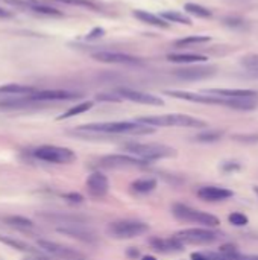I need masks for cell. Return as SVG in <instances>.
Listing matches in <instances>:
<instances>
[{
	"label": "cell",
	"mask_w": 258,
	"mask_h": 260,
	"mask_svg": "<svg viewBox=\"0 0 258 260\" xmlns=\"http://www.w3.org/2000/svg\"><path fill=\"white\" fill-rule=\"evenodd\" d=\"M161 17L164 20H167L169 23H179V24H187V26L192 24V18L179 11H164L161 14Z\"/></svg>",
	"instance_id": "28"
},
{
	"label": "cell",
	"mask_w": 258,
	"mask_h": 260,
	"mask_svg": "<svg viewBox=\"0 0 258 260\" xmlns=\"http://www.w3.org/2000/svg\"><path fill=\"white\" fill-rule=\"evenodd\" d=\"M151 247L158 251V253H164V254H169V253H179L182 251L184 248V244L179 242L175 236L172 238H152L149 241Z\"/></svg>",
	"instance_id": "20"
},
{
	"label": "cell",
	"mask_w": 258,
	"mask_h": 260,
	"mask_svg": "<svg viewBox=\"0 0 258 260\" xmlns=\"http://www.w3.org/2000/svg\"><path fill=\"white\" fill-rule=\"evenodd\" d=\"M5 222L9 225V227H14V229H18V230H30L33 229V222L24 216H8L5 218Z\"/></svg>",
	"instance_id": "30"
},
{
	"label": "cell",
	"mask_w": 258,
	"mask_h": 260,
	"mask_svg": "<svg viewBox=\"0 0 258 260\" xmlns=\"http://www.w3.org/2000/svg\"><path fill=\"white\" fill-rule=\"evenodd\" d=\"M141 260H158L157 257H154V256H143Z\"/></svg>",
	"instance_id": "48"
},
{
	"label": "cell",
	"mask_w": 258,
	"mask_h": 260,
	"mask_svg": "<svg viewBox=\"0 0 258 260\" xmlns=\"http://www.w3.org/2000/svg\"><path fill=\"white\" fill-rule=\"evenodd\" d=\"M137 122L149 126H178V128H204L207 123L201 119L187 114H161V116H146L138 117Z\"/></svg>",
	"instance_id": "3"
},
{
	"label": "cell",
	"mask_w": 258,
	"mask_h": 260,
	"mask_svg": "<svg viewBox=\"0 0 258 260\" xmlns=\"http://www.w3.org/2000/svg\"><path fill=\"white\" fill-rule=\"evenodd\" d=\"M190 259L192 260H210L208 257H207V254H202V253H192Z\"/></svg>",
	"instance_id": "44"
},
{
	"label": "cell",
	"mask_w": 258,
	"mask_h": 260,
	"mask_svg": "<svg viewBox=\"0 0 258 260\" xmlns=\"http://www.w3.org/2000/svg\"><path fill=\"white\" fill-rule=\"evenodd\" d=\"M56 232L61 235H65L68 238H73L76 241H81L84 244L96 245L99 242V236L88 229L85 224H76V225H59L56 227Z\"/></svg>",
	"instance_id": "12"
},
{
	"label": "cell",
	"mask_w": 258,
	"mask_h": 260,
	"mask_svg": "<svg viewBox=\"0 0 258 260\" xmlns=\"http://www.w3.org/2000/svg\"><path fill=\"white\" fill-rule=\"evenodd\" d=\"M172 213L176 219L182 221V222H192V224H199L202 227H207V229H214L220 224L219 218H216L214 215L211 213H207V212H202V210H198V209H193L190 206H186V204H173L172 207Z\"/></svg>",
	"instance_id": "5"
},
{
	"label": "cell",
	"mask_w": 258,
	"mask_h": 260,
	"mask_svg": "<svg viewBox=\"0 0 258 260\" xmlns=\"http://www.w3.org/2000/svg\"><path fill=\"white\" fill-rule=\"evenodd\" d=\"M208 41H210V37H207V35H190V37L176 40L175 46L176 47H190V46H198V44L208 43Z\"/></svg>",
	"instance_id": "29"
},
{
	"label": "cell",
	"mask_w": 258,
	"mask_h": 260,
	"mask_svg": "<svg viewBox=\"0 0 258 260\" xmlns=\"http://www.w3.org/2000/svg\"><path fill=\"white\" fill-rule=\"evenodd\" d=\"M38 216L44 221H49L52 224H59V225H76V224H85L87 222V218H84V216L65 215V213H58V212L38 213Z\"/></svg>",
	"instance_id": "19"
},
{
	"label": "cell",
	"mask_w": 258,
	"mask_h": 260,
	"mask_svg": "<svg viewBox=\"0 0 258 260\" xmlns=\"http://www.w3.org/2000/svg\"><path fill=\"white\" fill-rule=\"evenodd\" d=\"M61 3H67V5H75V6H84L88 9H94V11H100V5L93 2V0H58Z\"/></svg>",
	"instance_id": "35"
},
{
	"label": "cell",
	"mask_w": 258,
	"mask_h": 260,
	"mask_svg": "<svg viewBox=\"0 0 258 260\" xmlns=\"http://www.w3.org/2000/svg\"><path fill=\"white\" fill-rule=\"evenodd\" d=\"M93 59L105 64H119V66H143L144 61L138 56L123 53V52H113V50H99L91 53Z\"/></svg>",
	"instance_id": "10"
},
{
	"label": "cell",
	"mask_w": 258,
	"mask_h": 260,
	"mask_svg": "<svg viewBox=\"0 0 258 260\" xmlns=\"http://www.w3.org/2000/svg\"><path fill=\"white\" fill-rule=\"evenodd\" d=\"M167 59H169L170 62L190 66V64H198V62L207 61V56L198 55V53H169V55H167Z\"/></svg>",
	"instance_id": "22"
},
{
	"label": "cell",
	"mask_w": 258,
	"mask_h": 260,
	"mask_svg": "<svg viewBox=\"0 0 258 260\" xmlns=\"http://www.w3.org/2000/svg\"><path fill=\"white\" fill-rule=\"evenodd\" d=\"M64 198L68 203H75V204H81L84 201V197L79 195V193H67V195H64Z\"/></svg>",
	"instance_id": "39"
},
{
	"label": "cell",
	"mask_w": 258,
	"mask_h": 260,
	"mask_svg": "<svg viewBox=\"0 0 258 260\" xmlns=\"http://www.w3.org/2000/svg\"><path fill=\"white\" fill-rule=\"evenodd\" d=\"M173 236L179 242H182L184 245L186 244H189V245H210V244H214L220 238V233L204 227V229H186V230L175 233Z\"/></svg>",
	"instance_id": "8"
},
{
	"label": "cell",
	"mask_w": 258,
	"mask_h": 260,
	"mask_svg": "<svg viewBox=\"0 0 258 260\" xmlns=\"http://www.w3.org/2000/svg\"><path fill=\"white\" fill-rule=\"evenodd\" d=\"M155 131L154 126L143 125L137 120L134 122H102V123H88L76 129V133L88 134H131V136H146Z\"/></svg>",
	"instance_id": "2"
},
{
	"label": "cell",
	"mask_w": 258,
	"mask_h": 260,
	"mask_svg": "<svg viewBox=\"0 0 258 260\" xmlns=\"http://www.w3.org/2000/svg\"><path fill=\"white\" fill-rule=\"evenodd\" d=\"M36 90L30 85H23V84H5L0 87L2 94H14V96H30Z\"/></svg>",
	"instance_id": "23"
},
{
	"label": "cell",
	"mask_w": 258,
	"mask_h": 260,
	"mask_svg": "<svg viewBox=\"0 0 258 260\" xmlns=\"http://www.w3.org/2000/svg\"><path fill=\"white\" fill-rule=\"evenodd\" d=\"M242 66L245 69H248L251 73L254 72H258V53H252V55H246L242 58Z\"/></svg>",
	"instance_id": "34"
},
{
	"label": "cell",
	"mask_w": 258,
	"mask_h": 260,
	"mask_svg": "<svg viewBox=\"0 0 258 260\" xmlns=\"http://www.w3.org/2000/svg\"><path fill=\"white\" fill-rule=\"evenodd\" d=\"M81 98L79 93L68 91V90H41L35 91L33 94L29 96V99L35 104L38 102H58V101H73Z\"/></svg>",
	"instance_id": "14"
},
{
	"label": "cell",
	"mask_w": 258,
	"mask_h": 260,
	"mask_svg": "<svg viewBox=\"0 0 258 260\" xmlns=\"http://www.w3.org/2000/svg\"><path fill=\"white\" fill-rule=\"evenodd\" d=\"M87 189H88L91 197L103 198L109 190V181L102 172H93L87 178Z\"/></svg>",
	"instance_id": "16"
},
{
	"label": "cell",
	"mask_w": 258,
	"mask_h": 260,
	"mask_svg": "<svg viewBox=\"0 0 258 260\" xmlns=\"http://www.w3.org/2000/svg\"><path fill=\"white\" fill-rule=\"evenodd\" d=\"M224 24L228 26V27H231V29H240V30L248 29V26H249L246 20H243L242 17H234V15L225 17L224 18Z\"/></svg>",
	"instance_id": "32"
},
{
	"label": "cell",
	"mask_w": 258,
	"mask_h": 260,
	"mask_svg": "<svg viewBox=\"0 0 258 260\" xmlns=\"http://www.w3.org/2000/svg\"><path fill=\"white\" fill-rule=\"evenodd\" d=\"M100 166L108 169H128V168H146L149 161L141 160L138 157L125 155V154H111L105 155L99 160Z\"/></svg>",
	"instance_id": "11"
},
{
	"label": "cell",
	"mask_w": 258,
	"mask_h": 260,
	"mask_svg": "<svg viewBox=\"0 0 258 260\" xmlns=\"http://www.w3.org/2000/svg\"><path fill=\"white\" fill-rule=\"evenodd\" d=\"M81 260H84V259H81Z\"/></svg>",
	"instance_id": "51"
},
{
	"label": "cell",
	"mask_w": 258,
	"mask_h": 260,
	"mask_svg": "<svg viewBox=\"0 0 258 260\" xmlns=\"http://www.w3.org/2000/svg\"><path fill=\"white\" fill-rule=\"evenodd\" d=\"M222 169H224V172H234V171H240V165L231 161V163H225L222 166Z\"/></svg>",
	"instance_id": "41"
},
{
	"label": "cell",
	"mask_w": 258,
	"mask_h": 260,
	"mask_svg": "<svg viewBox=\"0 0 258 260\" xmlns=\"http://www.w3.org/2000/svg\"><path fill=\"white\" fill-rule=\"evenodd\" d=\"M219 253L225 257L227 260H230V257L236 256L239 253V248L234 245V244H225L219 248Z\"/></svg>",
	"instance_id": "37"
},
{
	"label": "cell",
	"mask_w": 258,
	"mask_h": 260,
	"mask_svg": "<svg viewBox=\"0 0 258 260\" xmlns=\"http://www.w3.org/2000/svg\"><path fill=\"white\" fill-rule=\"evenodd\" d=\"M230 2H248V0H230Z\"/></svg>",
	"instance_id": "50"
},
{
	"label": "cell",
	"mask_w": 258,
	"mask_h": 260,
	"mask_svg": "<svg viewBox=\"0 0 258 260\" xmlns=\"http://www.w3.org/2000/svg\"><path fill=\"white\" fill-rule=\"evenodd\" d=\"M93 105H94V102H91V101H87V102H81V104H78V105H75V107H71V108H68L64 114H61L58 119L59 120H62V119H68V117H73V116H78V114H82V113H85V111H88L90 108H93Z\"/></svg>",
	"instance_id": "31"
},
{
	"label": "cell",
	"mask_w": 258,
	"mask_h": 260,
	"mask_svg": "<svg viewBox=\"0 0 258 260\" xmlns=\"http://www.w3.org/2000/svg\"><path fill=\"white\" fill-rule=\"evenodd\" d=\"M96 99L100 101V102H122L123 101L116 91L114 93H102V94H97Z\"/></svg>",
	"instance_id": "38"
},
{
	"label": "cell",
	"mask_w": 258,
	"mask_h": 260,
	"mask_svg": "<svg viewBox=\"0 0 258 260\" xmlns=\"http://www.w3.org/2000/svg\"><path fill=\"white\" fill-rule=\"evenodd\" d=\"M0 242L11 247V248H14V250L23 251V253H33L35 251L29 244H26L23 241H18V239H14V238H9V236H5V235H0Z\"/></svg>",
	"instance_id": "26"
},
{
	"label": "cell",
	"mask_w": 258,
	"mask_h": 260,
	"mask_svg": "<svg viewBox=\"0 0 258 260\" xmlns=\"http://www.w3.org/2000/svg\"><path fill=\"white\" fill-rule=\"evenodd\" d=\"M149 224L141 221H132V219H123L111 222L106 229L108 235L114 239H132L138 238L149 232Z\"/></svg>",
	"instance_id": "6"
},
{
	"label": "cell",
	"mask_w": 258,
	"mask_h": 260,
	"mask_svg": "<svg viewBox=\"0 0 258 260\" xmlns=\"http://www.w3.org/2000/svg\"><path fill=\"white\" fill-rule=\"evenodd\" d=\"M122 99L131 101V102H137V104H143V105H154V107H161L164 105V101L158 96H154L151 93H144L140 90H134V88H128V87H120L114 90Z\"/></svg>",
	"instance_id": "13"
},
{
	"label": "cell",
	"mask_w": 258,
	"mask_h": 260,
	"mask_svg": "<svg viewBox=\"0 0 258 260\" xmlns=\"http://www.w3.org/2000/svg\"><path fill=\"white\" fill-rule=\"evenodd\" d=\"M132 15L140 20L141 23H146V24H151V26H155V27H163V29H167L170 26V23L167 20H164L161 15H155L149 11H143V9H137L132 12Z\"/></svg>",
	"instance_id": "21"
},
{
	"label": "cell",
	"mask_w": 258,
	"mask_h": 260,
	"mask_svg": "<svg viewBox=\"0 0 258 260\" xmlns=\"http://www.w3.org/2000/svg\"><path fill=\"white\" fill-rule=\"evenodd\" d=\"M24 260H50L47 259V257H41V256H35V257H27V259Z\"/></svg>",
	"instance_id": "47"
},
{
	"label": "cell",
	"mask_w": 258,
	"mask_h": 260,
	"mask_svg": "<svg viewBox=\"0 0 258 260\" xmlns=\"http://www.w3.org/2000/svg\"><path fill=\"white\" fill-rule=\"evenodd\" d=\"M254 192L257 193V197H258V186H255V187H254Z\"/></svg>",
	"instance_id": "49"
},
{
	"label": "cell",
	"mask_w": 258,
	"mask_h": 260,
	"mask_svg": "<svg viewBox=\"0 0 258 260\" xmlns=\"http://www.w3.org/2000/svg\"><path fill=\"white\" fill-rule=\"evenodd\" d=\"M184 11L189 12L190 15L198 17V18H210L213 15V12L208 8H205L202 5H198V3H186Z\"/></svg>",
	"instance_id": "27"
},
{
	"label": "cell",
	"mask_w": 258,
	"mask_h": 260,
	"mask_svg": "<svg viewBox=\"0 0 258 260\" xmlns=\"http://www.w3.org/2000/svg\"><path fill=\"white\" fill-rule=\"evenodd\" d=\"M11 17H12V12H9V11L0 8V18H11Z\"/></svg>",
	"instance_id": "46"
},
{
	"label": "cell",
	"mask_w": 258,
	"mask_h": 260,
	"mask_svg": "<svg viewBox=\"0 0 258 260\" xmlns=\"http://www.w3.org/2000/svg\"><path fill=\"white\" fill-rule=\"evenodd\" d=\"M230 260H258V254H240V253H237L236 256L230 257Z\"/></svg>",
	"instance_id": "40"
},
{
	"label": "cell",
	"mask_w": 258,
	"mask_h": 260,
	"mask_svg": "<svg viewBox=\"0 0 258 260\" xmlns=\"http://www.w3.org/2000/svg\"><path fill=\"white\" fill-rule=\"evenodd\" d=\"M217 73V67L216 66H184L181 69H175L173 70V76L181 79V81H202V79H208L213 78Z\"/></svg>",
	"instance_id": "9"
},
{
	"label": "cell",
	"mask_w": 258,
	"mask_h": 260,
	"mask_svg": "<svg viewBox=\"0 0 258 260\" xmlns=\"http://www.w3.org/2000/svg\"><path fill=\"white\" fill-rule=\"evenodd\" d=\"M36 244H38V247L41 250H44L46 253H49L52 256L67 260H81V254L76 250L70 248V247H65V245H61V244H56V242H52V241H46V239H40Z\"/></svg>",
	"instance_id": "15"
},
{
	"label": "cell",
	"mask_w": 258,
	"mask_h": 260,
	"mask_svg": "<svg viewBox=\"0 0 258 260\" xmlns=\"http://www.w3.org/2000/svg\"><path fill=\"white\" fill-rule=\"evenodd\" d=\"M222 137H224V131L208 129V131H202V133L196 134L193 137V140L195 142H199V143H214V142H219Z\"/></svg>",
	"instance_id": "25"
},
{
	"label": "cell",
	"mask_w": 258,
	"mask_h": 260,
	"mask_svg": "<svg viewBox=\"0 0 258 260\" xmlns=\"http://www.w3.org/2000/svg\"><path fill=\"white\" fill-rule=\"evenodd\" d=\"M125 151L129 154L146 160V161H155L161 158H170L176 155V151L167 145L163 143H138V142H131L125 145Z\"/></svg>",
	"instance_id": "4"
},
{
	"label": "cell",
	"mask_w": 258,
	"mask_h": 260,
	"mask_svg": "<svg viewBox=\"0 0 258 260\" xmlns=\"http://www.w3.org/2000/svg\"><path fill=\"white\" fill-rule=\"evenodd\" d=\"M204 93L222 96L228 99H257L258 98L255 90H248V88H208L204 90Z\"/></svg>",
	"instance_id": "18"
},
{
	"label": "cell",
	"mask_w": 258,
	"mask_h": 260,
	"mask_svg": "<svg viewBox=\"0 0 258 260\" xmlns=\"http://www.w3.org/2000/svg\"><path fill=\"white\" fill-rule=\"evenodd\" d=\"M207 257L210 260H227L220 253H208L207 254Z\"/></svg>",
	"instance_id": "45"
},
{
	"label": "cell",
	"mask_w": 258,
	"mask_h": 260,
	"mask_svg": "<svg viewBox=\"0 0 258 260\" xmlns=\"http://www.w3.org/2000/svg\"><path fill=\"white\" fill-rule=\"evenodd\" d=\"M231 139L234 142L245 143V145H255V143H258V134H234Z\"/></svg>",
	"instance_id": "36"
},
{
	"label": "cell",
	"mask_w": 258,
	"mask_h": 260,
	"mask_svg": "<svg viewBox=\"0 0 258 260\" xmlns=\"http://www.w3.org/2000/svg\"><path fill=\"white\" fill-rule=\"evenodd\" d=\"M105 34V30L102 29V27H96V29H93L88 35H87V38L88 40H93V38H99V37H102Z\"/></svg>",
	"instance_id": "42"
},
{
	"label": "cell",
	"mask_w": 258,
	"mask_h": 260,
	"mask_svg": "<svg viewBox=\"0 0 258 260\" xmlns=\"http://www.w3.org/2000/svg\"><path fill=\"white\" fill-rule=\"evenodd\" d=\"M233 190L227 187H219V186H204L198 190V197L202 201L208 203H219V201H227L233 197Z\"/></svg>",
	"instance_id": "17"
},
{
	"label": "cell",
	"mask_w": 258,
	"mask_h": 260,
	"mask_svg": "<svg viewBox=\"0 0 258 260\" xmlns=\"http://www.w3.org/2000/svg\"><path fill=\"white\" fill-rule=\"evenodd\" d=\"M166 94L175 99H182V101H189L195 104L219 105V107H227V108L239 110V111H252L257 108V99H228V98L214 96L208 93H192V91H182V90H169L166 91Z\"/></svg>",
	"instance_id": "1"
},
{
	"label": "cell",
	"mask_w": 258,
	"mask_h": 260,
	"mask_svg": "<svg viewBox=\"0 0 258 260\" xmlns=\"http://www.w3.org/2000/svg\"><path fill=\"white\" fill-rule=\"evenodd\" d=\"M126 256H128L129 259L135 260L140 257V251H138V250H135V248H128V251H126Z\"/></svg>",
	"instance_id": "43"
},
{
	"label": "cell",
	"mask_w": 258,
	"mask_h": 260,
	"mask_svg": "<svg viewBox=\"0 0 258 260\" xmlns=\"http://www.w3.org/2000/svg\"><path fill=\"white\" fill-rule=\"evenodd\" d=\"M228 221L230 224H233L234 227H245L249 224V218L245 215V213H240V212H234L228 216Z\"/></svg>",
	"instance_id": "33"
},
{
	"label": "cell",
	"mask_w": 258,
	"mask_h": 260,
	"mask_svg": "<svg viewBox=\"0 0 258 260\" xmlns=\"http://www.w3.org/2000/svg\"><path fill=\"white\" fill-rule=\"evenodd\" d=\"M157 180L155 178H140L131 183V189L137 193H149L155 190L157 187Z\"/></svg>",
	"instance_id": "24"
},
{
	"label": "cell",
	"mask_w": 258,
	"mask_h": 260,
	"mask_svg": "<svg viewBox=\"0 0 258 260\" xmlns=\"http://www.w3.org/2000/svg\"><path fill=\"white\" fill-rule=\"evenodd\" d=\"M32 154L38 160H43L47 163H55V165H68L76 160V154L71 149L61 148V146H52V145L40 146Z\"/></svg>",
	"instance_id": "7"
}]
</instances>
